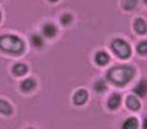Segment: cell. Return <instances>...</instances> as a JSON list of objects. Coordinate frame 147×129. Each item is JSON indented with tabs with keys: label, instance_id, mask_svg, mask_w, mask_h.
I'll return each instance as SVG.
<instances>
[{
	"label": "cell",
	"instance_id": "13",
	"mask_svg": "<svg viewBox=\"0 0 147 129\" xmlns=\"http://www.w3.org/2000/svg\"><path fill=\"white\" fill-rule=\"evenodd\" d=\"M28 72V67L23 63H17L12 66V73L18 77H22Z\"/></svg>",
	"mask_w": 147,
	"mask_h": 129
},
{
	"label": "cell",
	"instance_id": "8",
	"mask_svg": "<svg viewBox=\"0 0 147 129\" xmlns=\"http://www.w3.org/2000/svg\"><path fill=\"white\" fill-rule=\"evenodd\" d=\"M134 29L138 34H145L147 32V24L143 19L137 18L134 22Z\"/></svg>",
	"mask_w": 147,
	"mask_h": 129
},
{
	"label": "cell",
	"instance_id": "1",
	"mask_svg": "<svg viewBox=\"0 0 147 129\" xmlns=\"http://www.w3.org/2000/svg\"><path fill=\"white\" fill-rule=\"evenodd\" d=\"M135 75V68L131 65H119L112 67L107 72L106 77L111 84L117 87H123L129 84Z\"/></svg>",
	"mask_w": 147,
	"mask_h": 129
},
{
	"label": "cell",
	"instance_id": "20",
	"mask_svg": "<svg viewBox=\"0 0 147 129\" xmlns=\"http://www.w3.org/2000/svg\"><path fill=\"white\" fill-rule=\"evenodd\" d=\"M142 127H143V129H147V118H145L144 121H143Z\"/></svg>",
	"mask_w": 147,
	"mask_h": 129
},
{
	"label": "cell",
	"instance_id": "15",
	"mask_svg": "<svg viewBox=\"0 0 147 129\" xmlns=\"http://www.w3.org/2000/svg\"><path fill=\"white\" fill-rule=\"evenodd\" d=\"M0 113L3 115H6V116H8V115H10L12 113L11 107L6 100L0 99Z\"/></svg>",
	"mask_w": 147,
	"mask_h": 129
},
{
	"label": "cell",
	"instance_id": "24",
	"mask_svg": "<svg viewBox=\"0 0 147 129\" xmlns=\"http://www.w3.org/2000/svg\"><path fill=\"white\" fill-rule=\"evenodd\" d=\"M27 129H34V128H27Z\"/></svg>",
	"mask_w": 147,
	"mask_h": 129
},
{
	"label": "cell",
	"instance_id": "7",
	"mask_svg": "<svg viewBox=\"0 0 147 129\" xmlns=\"http://www.w3.org/2000/svg\"><path fill=\"white\" fill-rule=\"evenodd\" d=\"M109 55L107 54L104 51H99V52L96 53L95 55V62L97 63L98 65H101V66H104L106 65L108 62H109Z\"/></svg>",
	"mask_w": 147,
	"mask_h": 129
},
{
	"label": "cell",
	"instance_id": "23",
	"mask_svg": "<svg viewBox=\"0 0 147 129\" xmlns=\"http://www.w3.org/2000/svg\"><path fill=\"white\" fill-rule=\"evenodd\" d=\"M0 21H1V13H0Z\"/></svg>",
	"mask_w": 147,
	"mask_h": 129
},
{
	"label": "cell",
	"instance_id": "10",
	"mask_svg": "<svg viewBox=\"0 0 147 129\" xmlns=\"http://www.w3.org/2000/svg\"><path fill=\"white\" fill-rule=\"evenodd\" d=\"M125 104H127V107H129L131 111H137V109H140V105H141L137 97L133 96V95H130V96L127 97Z\"/></svg>",
	"mask_w": 147,
	"mask_h": 129
},
{
	"label": "cell",
	"instance_id": "12",
	"mask_svg": "<svg viewBox=\"0 0 147 129\" xmlns=\"http://www.w3.org/2000/svg\"><path fill=\"white\" fill-rule=\"evenodd\" d=\"M138 127H139V122L137 118L130 117L123 123L121 129H138Z\"/></svg>",
	"mask_w": 147,
	"mask_h": 129
},
{
	"label": "cell",
	"instance_id": "5",
	"mask_svg": "<svg viewBox=\"0 0 147 129\" xmlns=\"http://www.w3.org/2000/svg\"><path fill=\"white\" fill-rule=\"evenodd\" d=\"M42 33L45 37L47 38H53L55 37L58 33V29H57L56 25L53 23H45L42 26Z\"/></svg>",
	"mask_w": 147,
	"mask_h": 129
},
{
	"label": "cell",
	"instance_id": "17",
	"mask_svg": "<svg viewBox=\"0 0 147 129\" xmlns=\"http://www.w3.org/2000/svg\"><path fill=\"white\" fill-rule=\"evenodd\" d=\"M137 53L140 55H147V40H142L137 45Z\"/></svg>",
	"mask_w": 147,
	"mask_h": 129
},
{
	"label": "cell",
	"instance_id": "21",
	"mask_svg": "<svg viewBox=\"0 0 147 129\" xmlns=\"http://www.w3.org/2000/svg\"><path fill=\"white\" fill-rule=\"evenodd\" d=\"M51 2H57V1H59V0H49Z\"/></svg>",
	"mask_w": 147,
	"mask_h": 129
},
{
	"label": "cell",
	"instance_id": "9",
	"mask_svg": "<svg viewBox=\"0 0 147 129\" xmlns=\"http://www.w3.org/2000/svg\"><path fill=\"white\" fill-rule=\"evenodd\" d=\"M120 103H121V96L119 94L114 93V94H112L109 97L107 105L110 109H116L120 105Z\"/></svg>",
	"mask_w": 147,
	"mask_h": 129
},
{
	"label": "cell",
	"instance_id": "22",
	"mask_svg": "<svg viewBox=\"0 0 147 129\" xmlns=\"http://www.w3.org/2000/svg\"><path fill=\"white\" fill-rule=\"evenodd\" d=\"M143 1H144V3H145V4H147V0H143Z\"/></svg>",
	"mask_w": 147,
	"mask_h": 129
},
{
	"label": "cell",
	"instance_id": "16",
	"mask_svg": "<svg viewBox=\"0 0 147 129\" xmlns=\"http://www.w3.org/2000/svg\"><path fill=\"white\" fill-rule=\"evenodd\" d=\"M138 0H123V7L125 10H132L137 6Z\"/></svg>",
	"mask_w": 147,
	"mask_h": 129
},
{
	"label": "cell",
	"instance_id": "4",
	"mask_svg": "<svg viewBox=\"0 0 147 129\" xmlns=\"http://www.w3.org/2000/svg\"><path fill=\"white\" fill-rule=\"evenodd\" d=\"M88 98V93L86 90L84 89H80L78 91H76L73 95V102L76 105H81L86 102Z\"/></svg>",
	"mask_w": 147,
	"mask_h": 129
},
{
	"label": "cell",
	"instance_id": "2",
	"mask_svg": "<svg viewBox=\"0 0 147 129\" xmlns=\"http://www.w3.org/2000/svg\"><path fill=\"white\" fill-rule=\"evenodd\" d=\"M0 49L15 55H21L25 51L24 41L16 35L5 34L0 36Z\"/></svg>",
	"mask_w": 147,
	"mask_h": 129
},
{
	"label": "cell",
	"instance_id": "3",
	"mask_svg": "<svg viewBox=\"0 0 147 129\" xmlns=\"http://www.w3.org/2000/svg\"><path fill=\"white\" fill-rule=\"evenodd\" d=\"M110 48L112 52L120 59H127L132 54L130 45L125 40L120 39V38L113 39L110 45Z\"/></svg>",
	"mask_w": 147,
	"mask_h": 129
},
{
	"label": "cell",
	"instance_id": "14",
	"mask_svg": "<svg viewBox=\"0 0 147 129\" xmlns=\"http://www.w3.org/2000/svg\"><path fill=\"white\" fill-rule=\"evenodd\" d=\"M30 41H31L32 45L35 47L36 49H41L44 45L43 38H42V36H40L39 34L31 35V37H30Z\"/></svg>",
	"mask_w": 147,
	"mask_h": 129
},
{
	"label": "cell",
	"instance_id": "11",
	"mask_svg": "<svg viewBox=\"0 0 147 129\" xmlns=\"http://www.w3.org/2000/svg\"><path fill=\"white\" fill-rule=\"evenodd\" d=\"M35 87H36V81H35L34 79H31V77L24 79V81L21 83V89L24 92L31 91V90L35 89Z\"/></svg>",
	"mask_w": 147,
	"mask_h": 129
},
{
	"label": "cell",
	"instance_id": "19",
	"mask_svg": "<svg viewBox=\"0 0 147 129\" xmlns=\"http://www.w3.org/2000/svg\"><path fill=\"white\" fill-rule=\"evenodd\" d=\"M72 20H73V17H72L70 14H64L61 17V23H62V25H64V26L69 25V24L72 22Z\"/></svg>",
	"mask_w": 147,
	"mask_h": 129
},
{
	"label": "cell",
	"instance_id": "18",
	"mask_svg": "<svg viewBox=\"0 0 147 129\" xmlns=\"http://www.w3.org/2000/svg\"><path fill=\"white\" fill-rule=\"evenodd\" d=\"M94 88H95V90L97 92L102 93V92L105 91L106 88H107V86H106V82L104 81V79H99V81H97V82L95 83Z\"/></svg>",
	"mask_w": 147,
	"mask_h": 129
},
{
	"label": "cell",
	"instance_id": "6",
	"mask_svg": "<svg viewBox=\"0 0 147 129\" xmlns=\"http://www.w3.org/2000/svg\"><path fill=\"white\" fill-rule=\"evenodd\" d=\"M134 93L140 97H145L147 95V79H142L139 81L137 85L134 88Z\"/></svg>",
	"mask_w": 147,
	"mask_h": 129
}]
</instances>
